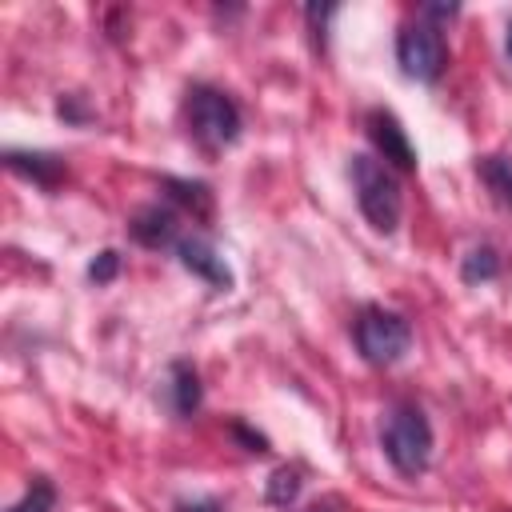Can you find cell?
<instances>
[{
    "instance_id": "obj_1",
    "label": "cell",
    "mask_w": 512,
    "mask_h": 512,
    "mask_svg": "<svg viewBox=\"0 0 512 512\" xmlns=\"http://www.w3.org/2000/svg\"><path fill=\"white\" fill-rule=\"evenodd\" d=\"M384 456L392 460L396 472L404 476H416L428 468V456H432V428H428V416L416 408V404H396L388 416H384Z\"/></svg>"
},
{
    "instance_id": "obj_2",
    "label": "cell",
    "mask_w": 512,
    "mask_h": 512,
    "mask_svg": "<svg viewBox=\"0 0 512 512\" xmlns=\"http://www.w3.org/2000/svg\"><path fill=\"white\" fill-rule=\"evenodd\" d=\"M352 188H356V204L368 216V224L376 232H392L400 224V184L388 172V164H380L376 156H352Z\"/></svg>"
},
{
    "instance_id": "obj_3",
    "label": "cell",
    "mask_w": 512,
    "mask_h": 512,
    "mask_svg": "<svg viewBox=\"0 0 512 512\" xmlns=\"http://www.w3.org/2000/svg\"><path fill=\"white\" fill-rule=\"evenodd\" d=\"M184 116H188V128L192 136L204 144V148H224L240 136V112L236 104L220 92V88H208V84H196L188 88V100H184Z\"/></svg>"
},
{
    "instance_id": "obj_4",
    "label": "cell",
    "mask_w": 512,
    "mask_h": 512,
    "mask_svg": "<svg viewBox=\"0 0 512 512\" xmlns=\"http://www.w3.org/2000/svg\"><path fill=\"white\" fill-rule=\"evenodd\" d=\"M356 344H360L368 364H396L412 348V328L400 312L364 308L356 316Z\"/></svg>"
},
{
    "instance_id": "obj_5",
    "label": "cell",
    "mask_w": 512,
    "mask_h": 512,
    "mask_svg": "<svg viewBox=\"0 0 512 512\" xmlns=\"http://www.w3.org/2000/svg\"><path fill=\"white\" fill-rule=\"evenodd\" d=\"M396 60L404 68V76L412 80H436L444 72V60H448V48H444V36L432 28V24H408L396 40Z\"/></svg>"
},
{
    "instance_id": "obj_6",
    "label": "cell",
    "mask_w": 512,
    "mask_h": 512,
    "mask_svg": "<svg viewBox=\"0 0 512 512\" xmlns=\"http://www.w3.org/2000/svg\"><path fill=\"white\" fill-rule=\"evenodd\" d=\"M364 128H368L372 148H376L388 164H396L400 172H412V168H416V148H412V140H408L404 124H400L392 112L372 108V112H368V120H364Z\"/></svg>"
},
{
    "instance_id": "obj_7",
    "label": "cell",
    "mask_w": 512,
    "mask_h": 512,
    "mask_svg": "<svg viewBox=\"0 0 512 512\" xmlns=\"http://www.w3.org/2000/svg\"><path fill=\"white\" fill-rule=\"evenodd\" d=\"M176 256H180V264H184L192 276L208 280L212 288H232V268L224 264V256H220L208 240H200V236H184V240L176 244Z\"/></svg>"
},
{
    "instance_id": "obj_8",
    "label": "cell",
    "mask_w": 512,
    "mask_h": 512,
    "mask_svg": "<svg viewBox=\"0 0 512 512\" xmlns=\"http://www.w3.org/2000/svg\"><path fill=\"white\" fill-rule=\"evenodd\" d=\"M132 236L148 248H164V244H180L176 240V212L172 208H160V204H148L132 216Z\"/></svg>"
},
{
    "instance_id": "obj_9",
    "label": "cell",
    "mask_w": 512,
    "mask_h": 512,
    "mask_svg": "<svg viewBox=\"0 0 512 512\" xmlns=\"http://www.w3.org/2000/svg\"><path fill=\"white\" fill-rule=\"evenodd\" d=\"M4 160H8V168H12V172L32 176L36 184H56V180H60V172H64V164H60L56 156H48V152H8Z\"/></svg>"
},
{
    "instance_id": "obj_10",
    "label": "cell",
    "mask_w": 512,
    "mask_h": 512,
    "mask_svg": "<svg viewBox=\"0 0 512 512\" xmlns=\"http://www.w3.org/2000/svg\"><path fill=\"white\" fill-rule=\"evenodd\" d=\"M172 408L180 416H192L200 408V380H196V372L188 364H176L172 368Z\"/></svg>"
},
{
    "instance_id": "obj_11",
    "label": "cell",
    "mask_w": 512,
    "mask_h": 512,
    "mask_svg": "<svg viewBox=\"0 0 512 512\" xmlns=\"http://www.w3.org/2000/svg\"><path fill=\"white\" fill-rule=\"evenodd\" d=\"M496 272H500V256H496L492 244H476V248L464 256V264H460L464 284H484V280H492Z\"/></svg>"
},
{
    "instance_id": "obj_12",
    "label": "cell",
    "mask_w": 512,
    "mask_h": 512,
    "mask_svg": "<svg viewBox=\"0 0 512 512\" xmlns=\"http://www.w3.org/2000/svg\"><path fill=\"white\" fill-rule=\"evenodd\" d=\"M480 172H484L488 188H492L500 200L512 204V160H508V156H488V160L480 164Z\"/></svg>"
},
{
    "instance_id": "obj_13",
    "label": "cell",
    "mask_w": 512,
    "mask_h": 512,
    "mask_svg": "<svg viewBox=\"0 0 512 512\" xmlns=\"http://www.w3.org/2000/svg\"><path fill=\"white\" fill-rule=\"evenodd\" d=\"M164 188L172 192V200L188 204L196 216H204V212H208V204H212V196H208V188H204V184H192V180H168Z\"/></svg>"
},
{
    "instance_id": "obj_14",
    "label": "cell",
    "mask_w": 512,
    "mask_h": 512,
    "mask_svg": "<svg viewBox=\"0 0 512 512\" xmlns=\"http://www.w3.org/2000/svg\"><path fill=\"white\" fill-rule=\"evenodd\" d=\"M296 492H300V472L296 468H276L272 480H268V500L288 504V500H296Z\"/></svg>"
},
{
    "instance_id": "obj_15",
    "label": "cell",
    "mask_w": 512,
    "mask_h": 512,
    "mask_svg": "<svg viewBox=\"0 0 512 512\" xmlns=\"http://www.w3.org/2000/svg\"><path fill=\"white\" fill-rule=\"evenodd\" d=\"M52 504H56L52 484H48V480H36V484L24 492V500H16L8 512H52Z\"/></svg>"
},
{
    "instance_id": "obj_16",
    "label": "cell",
    "mask_w": 512,
    "mask_h": 512,
    "mask_svg": "<svg viewBox=\"0 0 512 512\" xmlns=\"http://www.w3.org/2000/svg\"><path fill=\"white\" fill-rule=\"evenodd\" d=\"M116 268H120V256H116L112 248H104V252H100L92 264H88V276H92L96 284H108V280L116 276Z\"/></svg>"
},
{
    "instance_id": "obj_17",
    "label": "cell",
    "mask_w": 512,
    "mask_h": 512,
    "mask_svg": "<svg viewBox=\"0 0 512 512\" xmlns=\"http://www.w3.org/2000/svg\"><path fill=\"white\" fill-rule=\"evenodd\" d=\"M176 512H220V500H212V496H204V500H180Z\"/></svg>"
},
{
    "instance_id": "obj_18",
    "label": "cell",
    "mask_w": 512,
    "mask_h": 512,
    "mask_svg": "<svg viewBox=\"0 0 512 512\" xmlns=\"http://www.w3.org/2000/svg\"><path fill=\"white\" fill-rule=\"evenodd\" d=\"M304 512H332L328 504H312V508H304Z\"/></svg>"
},
{
    "instance_id": "obj_19",
    "label": "cell",
    "mask_w": 512,
    "mask_h": 512,
    "mask_svg": "<svg viewBox=\"0 0 512 512\" xmlns=\"http://www.w3.org/2000/svg\"><path fill=\"white\" fill-rule=\"evenodd\" d=\"M504 48H508V56H512V24H508V40H504Z\"/></svg>"
}]
</instances>
